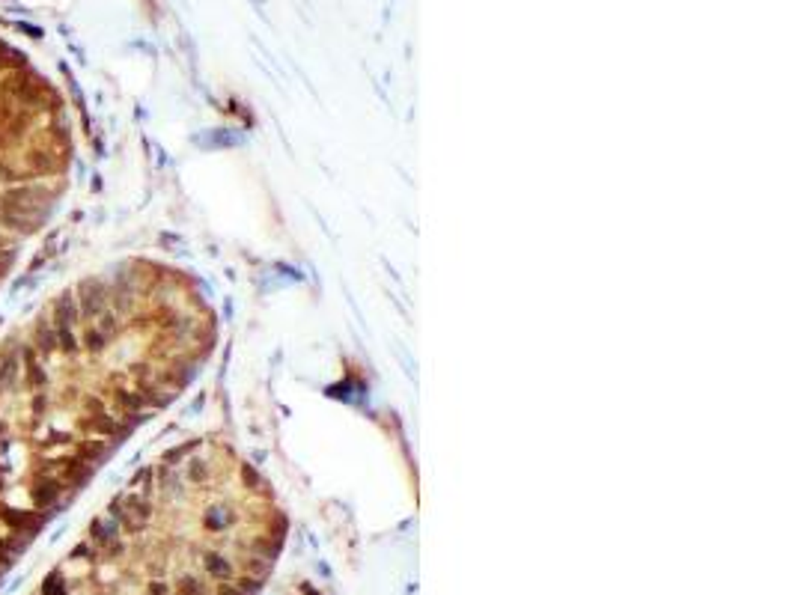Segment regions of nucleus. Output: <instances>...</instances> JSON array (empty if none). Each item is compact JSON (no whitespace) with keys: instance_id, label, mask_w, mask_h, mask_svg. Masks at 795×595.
<instances>
[{"instance_id":"obj_1","label":"nucleus","mask_w":795,"mask_h":595,"mask_svg":"<svg viewBox=\"0 0 795 595\" xmlns=\"http://www.w3.org/2000/svg\"><path fill=\"white\" fill-rule=\"evenodd\" d=\"M215 342L206 289L158 259L84 274L0 337V584Z\"/></svg>"},{"instance_id":"obj_2","label":"nucleus","mask_w":795,"mask_h":595,"mask_svg":"<svg viewBox=\"0 0 795 595\" xmlns=\"http://www.w3.org/2000/svg\"><path fill=\"white\" fill-rule=\"evenodd\" d=\"M72 164L63 92L21 48L0 39V286L57 214Z\"/></svg>"}]
</instances>
